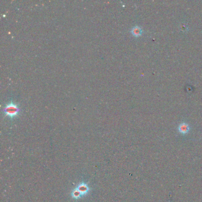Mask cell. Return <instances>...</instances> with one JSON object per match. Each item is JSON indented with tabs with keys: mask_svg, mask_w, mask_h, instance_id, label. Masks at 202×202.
Instances as JSON below:
<instances>
[{
	"mask_svg": "<svg viewBox=\"0 0 202 202\" xmlns=\"http://www.w3.org/2000/svg\"><path fill=\"white\" fill-rule=\"evenodd\" d=\"M75 188L80 192L82 197L85 196H87L91 190V189L89 187L88 184L84 181L79 182L78 185Z\"/></svg>",
	"mask_w": 202,
	"mask_h": 202,
	"instance_id": "7a4b0ae2",
	"label": "cell"
},
{
	"mask_svg": "<svg viewBox=\"0 0 202 202\" xmlns=\"http://www.w3.org/2000/svg\"><path fill=\"white\" fill-rule=\"evenodd\" d=\"M190 126L189 125L188 123H187L186 122L181 123L179 124L178 127V132L180 134H183V135H185V134H188L189 132V131H190Z\"/></svg>",
	"mask_w": 202,
	"mask_h": 202,
	"instance_id": "3957f363",
	"label": "cell"
},
{
	"mask_svg": "<svg viewBox=\"0 0 202 202\" xmlns=\"http://www.w3.org/2000/svg\"><path fill=\"white\" fill-rule=\"evenodd\" d=\"M20 111L21 110L20 107L13 101H10L7 103L3 109L4 116L11 119L18 116L20 114Z\"/></svg>",
	"mask_w": 202,
	"mask_h": 202,
	"instance_id": "6da1fadb",
	"label": "cell"
},
{
	"mask_svg": "<svg viewBox=\"0 0 202 202\" xmlns=\"http://www.w3.org/2000/svg\"><path fill=\"white\" fill-rule=\"evenodd\" d=\"M131 33L134 36L136 37V38H138V37L140 36L142 34L143 30L140 26H135L131 29Z\"/></svg>",
	"mask_w": 202,
	"mask_h": 202,
	"instance_id": "277c9868",
	"label": "cell"
},
{
	"mask_svg": "<svg viewBox=\"0 0 202 202\" xmlns=\"http://www.w3.org/2000/svg\"><path fill=\"white\" fill-rule=\"evenodd\" d=\"M70 196L72 199L76 200H79L82 197L80 192L76 188L72 189V190L71 191L70 193Z\"/></svg>",
	"mask_w": 202,
	"mask_h": 202,
	"instance_id": "5b68a950",
	"label": "cell"
}]
</instances>
